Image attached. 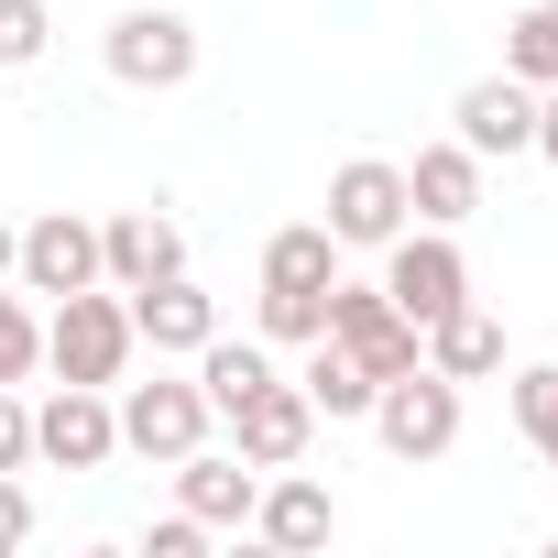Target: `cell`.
Listing matches in <instances>:
<instances>
[{
    "mask_svg": "<svg viewBox=\"0 0 558 558\" xmlns=\"http://www.w3.org/2000/svg\"><path fill=\"white\" fill-rule=\"evenodd\" d=\"M132 351H143V340H132V296H121V286H77V296H56V318H45V362H56L66 384H121Z\"/></svg>",
    "mask_w": 558,
    "mask_h": 558,
    "instance_id": "obj_1",
    "label": "cell"
},
{
    "mask_svg": "<svg viewBox=\"0 0 558 558\" xmlns=\"http://www.w3.org/2000/svg\"><path fill=\"white\" fill-rule=\"evenodd\" d=\"M373 438L395 449V460H449L460 449V384L449 373H395V384H373Z\"/></svg>",
    "mask_w": 558,
    "mask_h": 558,
    "instance_id": "obj_2",
    "label": "cell"
},
{
    "mask_svg": "<svg viewBox=\"0 0 558 558\" xmlns=\"http://www.w3.org/2000/svg\"><path fill=\"white\" fill-rule=\"evenodd\" d=\"M384 296H395L416 329H438L449 307H471V263H460V241H449V230H427V219H416V230H395V241H384Z\"/></svg>",
    "mask_w": 558,
    "mask_h": 558,
    "instance_id": "obj_3",
    "label": "cell"
},
{
    "mask_svg": "<svg viewBox=\"0 0 558 558\" xmlns=\"http://www.w3.org/2000/svg\"><path fill=\"white\" fill-rule=\"evenodd\" d=\"M329 340H340V351H362V373H373V384H395V373H416V362H427V329H416L384 286H340V274H329Z\"/></svg>",
    "mask_w": 558,
    "mask_h": 558,
    "instance_id": "obj_4",
    "label": "cell"
},
{
    "mask_svg": "<svg viewBox=\"0 0 558 558\" xmlns=\"http://www.w3.org/2000/svg\"><path fill=\"white\" fill-rule=\"evenodd\" d=\"M405 219H416V208H405V165L351 154V165L329 175V230H340V252H384Z\"/></svg>",
    "mask_w": 558,
    "mask_h": 558,
    "instance_id": "obj_5",
    "label": "cell"
},
{
    "mask_svg": "<svg viewBox=\"0 0 558 558\" xmlns=\"http://www.w3.org/2000/svg\"><path fill=\"white\" fill-rule=\"evenodd\" d=\"M121 449V405H110V384H56L45 405H34V460H56V471H99Z\"/></svg>",
    "mask_w": 558,
    "mask_h": 558,
    "instance_id": "obj_6",
    "label": "cell"
},
{
    "mask_svg": "<svg viewBox=\"0 0 558 558\" xmlns=\"http://www.w3.org/2000/svg\"><path fill=\"white\" fill-rule=\"evenodd\" d=\"M99 56H110L121 88H186L197 77V23L186 12H121Z\"/></svg>",
    "mask_w": 558,
    "mask_h": 558,
    "instance_id": "obj_7",
    "label": "cell"
},
{
    "mask_svg": "<svg viewBox=\"0 0 558 558\" xmlns=\"http://www.w3.org/2000/svg\"><path fill=\"white\" fill-rule=\"evenodd\" d=\"M12 274H23V296H77V286H110V274H99V219H77V208H45V219L23 230Z\"/></svg>",
    "mask_w": 558,
    "mask_h": 558,
    "instance_id": "obj_8",
    "label": "cell"
},
{
    "mask_svg": "<svg viewBox=\"0 0 558 558\" xmlns=\"http://www.w3.org/2000/svg\"><path fill=\"white\" fill-rule=\"evenodd\" d=\"M197 438H208V395H197V384H165V373H154V384L121 395V449H132V460H165V471H175Z\"/></svg>",
    "mask_w": 558,
    "mask_h": 558,
    "instance_id": "obj_9",
    "label": "cell"
},
{
    "mask_svg": "<svg viewBox=\"0 0 558 558\" xmlns=\"http://www.w3.org/2000/svg\"><path fill=\"white\" fill-rule=\"evenodd\" d=\"M230 438H241V460H252V471H286V460H307V438H318V405H307V384H296V373H274L263 395H241V405H230Z\"/></svg>",
    "mask_w": 558,
    "mask_h": 558,
    "instance_id": "obj_10",
    "label": "cell"
},
{
    "mask_svg": "<svg viewBox=\"0 0 558 558\" xmlns=\"http://www.w3.org/2000/svg\"><path fill=\"white\" fill-rule=\"evenodd\" d=\"M132 340H154V351L197 362V351L219 340V296L197 286V274H154V286H132Z\"/></svg>",
    "mask_w": 558,
    "mask_h": 558,
    "instance_id": "obj_11",
    "label": "cell"
},
{
    "mask_svg": "<svg viewBox=\"0 0 558 558\" xmlns=\"http://www.w3.org/2000/svg\"><path fill=\"white\" fill-rule=\"evenodd\" d=\"M99 274H110L121 296L154 286V274H186V230L165 208H121V219H99Z\"/></svg>",
    "mask_w": 558,
    "mask_h": 558,
    "instance_id": "obj_12",
    "label": "cell"
},
{
    "mask_svg": "<svg viewBox=\"0 0 558 558\" xmlns=\"http://www.w3.org/2000/svg\"><path fill=\"white\" fill-rule=\"evenodd\" d=\"M449 132L471 154H536V88L525 77H471L460 110H449Z\"/></svg>",
    "mask_w": 558,
    "mask_h": 558,
    "instance_id": "obj_13",
    "label": "cell"
},
{
    "mask_svg": "<svg viewBox=\"0 0 558 558\" xmlns=\"http://www.w3.org/2000/svg\"><path fill=\"white\" fill-rule=\"evenodd\" d=\"M252 493H263V471H252L241 449H208V438H197V449L175 460V504H186L208 536H219V525H252Z\"/></svg>",
    "mask_w": 558,
    "mask_h": 558,
    "instance_id": "obj_14",
    "label": "cell"
},
{
    "mask_svg": "<svg viewBox=\"0 0 558 558\" xmlns=\"http://www.w3.org/2000/svg\"><path fill=\"white\" fill-rule=\"evenodd\" d=\"M405 208L427 219V230H460L471 208H482V154L449 132V143H427L416 165H405Z\"/></svg>",
    "mask_w": 558,
    "mask_h": 558,
    "instance_id": "obj_15",
    "label": "cell"
},
{
    "mask_svg": "<svg viewBox=\"0 0 558 558\" xmlns=\"http://www.w3.org/2000/svg\"><path fill=\"white\" fill-rule=\"evenodd\" d=\"M329 525H340V504H329V482H307L296 460L252 493V536H263V547H329Z\"/></svg>",
    "mask_w": 558,
    "mask_h": 558,
    "instance_id": "obj_16",
    "label": "cell"
},
{
    "mask_svg": "<svg viewBox=\"0 0 558 558\" xmlns=\"http://www.w3.org/2000/svg\"><path fill=\"white\" fill-rule=\"evenodd\" d=\"M427 373H449V384H482V373H504V329H493L482 307H449V318L427 329Z\"/></svg>",
    "mask_w": 558,
    "mask_h": 558,
    "instance_id": "obj_17",
    "label": "cell"
},
{
    "mask_svg": "<svg viewBox=\"0 0 558 558\" xmlns=\"http://www.w3.org/2000/svg\"><path fill=\"white\" fill-rule=\"evenodd\" d=\"M263 384H274V351H263V340H230V329H219V340L197 351V395H208V416H230V405L263 395Z\"/></svg>",
    "mask_w": 558,
    "mask_h": 558,
    "instance_id": "obj_18",
    "label": "cell"
},
{
    "mask_svg": "<svg viewBox=\"0 0 558 558\" xmlns=\"http://www.w3.org/2000/svg\"><path fill=\"white\" fill-rule=\"evenodd\" d=\"M296 384H307L318 416H373V373H362V351H340L329 329L307 340V373H296Z\"/></svg>",
    "mask_w": 558,
    "mask_h": 558,
    "instance_id": "obj_19",
    "label": "cell"
},
{
    "mask_svg": "<svg viewBox=\"0 0 558 558\" xmlns=\"http://www.w3.org/2000/svg\"><path fill=\"white\" fill-rule=\"evenodd\" d=\"M329 274H340V230L329 219H296V230L263 241V286H329Z\"/></svg>",
    "mask_w": 558,
    "mask_h": 558,
    "instance_id": "obj_20",
    "label": "cell"
},
{
    "mask_svg": "<svg viewBox=\"0 0 558 558\" xmlns=\"http://www.w3.org/2000/svg\"><path fill=\"white\" fill-rule=\"evenodd\" d=\"M504 77H525V88H558V0H536V12L504 34Z\"/></svg>",
    "mask_w": 558,
    "mask_h": 558,
    "instance_id": "obj_21",
    "label": "cell"
},
{
    "mask_svg": "<svg viewBox=\"0 0 558 558\" xmlns=\"http://www.w3.org/2000/svg\"><path fill=\"white\" fill-rule=\"evenodd\" d=\"M252 318H263V340H296V351H307V340L329 329V286H263Z\"/></svg>",
    "mask_w": 558,
    "mask_h": 558,
    "instance_id": "obj_22",
    "label": "cell"
},
{
    "mask_svg": "<svg viewBox=\"0 0 558 558\" xmlns=\"http://www.w3.org/2000/svg\"><path fill=\"white\" fill-rule=\"evenodd\" d=\"M34 362H45V318L23 296H0V384H34Z\"/></svg>",
    "mask_w": 558,
    "mask_h": 558,
    "instance_id": "obj_23",
    "label": "cell"
},
{
    "mask_svg": "<svg viewBox=\"0 0 558 558\" xmlns=\"http://www.w3.org/2000/svg\"><path fill=\"white\" fill-rule=\"evenodd\" d=\"M56 45V12H45V0H0V66H34Z\"/></svg>",
    "mask_w": 558,
    "mask_h": 558,
    "instance_id": "obj_24",
    "label": "cell"
},
{
    "mask_svg": "<svg viewBox=\"0 0 558 558\" xmlns=\"http://www.w3.org/2000/svg\"><path fill=\"white\" fill-rule=\"evenodd\" d=\"M504 395H514V427H525V438H547V427H558V362H514V384H504Z\"/></svg>",
    "mask_w": 558,
    "mask_h": 558,
    "instance_id": "obj_25",
    "label": "cell"
},
{
    "mask_svg": "<svg viewBox=\"0 0 558 558\" xmlns=\"http://www.w3.org/2000/svg\"><path fill=\"white\" fill-rule=\"evenodd\" d=\"M34 460V405H23V384H0V471H23Z\"/></svg>",
    "mask_w": 558,
    "mask_h": 558,
    "instance_id": "obj_26",
    "label": "cell"
},
{
    "mask_svg": "<svg viewBox=\"0 0 558 558\" xmlns=\"http://www.w3.org/2000/svg\"><path fill=\"white\" fill-rule=\"evenodd\" d=\"M34 536V493H23V471H0V558H12Z\"/></svg>",
    "mask_w": 558,
    "mask_h": 558,
    "instance_id": "obj_27",
    "label": "cell"
},
{
    "mask_svg": "<svg viewBox=\"0 0 558 558\" xmlns=\"http://www.w3.org/2000/svg\"><path fill=\"white\" fill-rule=\"evenodd\" d=\"M143 547H154V558H197V547H208V525H197V514H186V504H175V514H165V525H154V536H143Z\"/></svg>",
    "mask_w": 558,
    "mask_h": 558,
    "instance_id": "obj_28",
    "label": "cell"
},
{
    "mask_svg": "<svg viewBox=\"0 0 558 558\" xmlns=\"http://www.w3.org/2000/svg\"><path fill=\"white\" fill-rule=\"evenodd\" d=\"M536 154L558 165V88H536Z\"/></svg>",
    "mask_w": 558,
    "mask_h": 558,
    "instance_id": "obj_29",
    "label": "cell"
},
{
    "mask_svg": "<svg viewBox=\"0 0 558 558\" xmlns=\"http://www.w3.org/2000/svg\"><path fill=\"white\" fill-rule=\"evenodd\" d=\"M12 252H23V230H12V219H0V274H12Z\"/></svg>",
    "mask_w": 558,
    "mask_h": 558,
    "instance_id": "obj_30",
    "label": "cell"
},
{
    "mask_svg": "<svg viewBox=\"0 0 558 558\" xmlns=\"http://www.w3.org/2000/svg\"><path fill=\"white\" fill-rule=\"evenodd\" d=\"M536 460H547V471H558V427H547V438H536Z\"/></svg>",
    "mask_w": 558,
    "mask_h": 558,
    "instance_id": "obj_31",
    "label": "cell"
}]
</instances>
